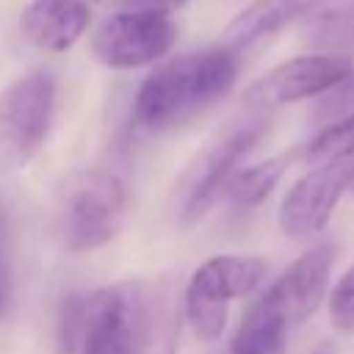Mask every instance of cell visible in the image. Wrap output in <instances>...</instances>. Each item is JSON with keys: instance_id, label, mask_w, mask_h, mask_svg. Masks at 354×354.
Returning <instances> with one entry per match:
<instances>
[{"instance_id": "3957f363", "label": "cell", "mask_w": 354, "mask_h": 354, "mask_svg": "<svg viewBox=\"0 0 354 354\" xmlns=\"http://www.w3.org/2000/svg\"><path fill=\"white\" fill-rule=\"evenodd\" d=\"M127 191L108 169L77 174L58 207V235L66 252H91L111 243L124 221Z\"/></svg>"}, {"instance_id": "5b68a950", "label": "cell", "mask_w": 354, "mask_h": 354, "mask_svg": "<svg viewBox=\"0 0 354 354\" xmlns=\"http://www.w3.org/2000/svg\"><path fill=\"white\" fill-rule=\"evenodd\" d=\"M55 111V77L28 72L0 91V174L25 169L41 149Z\"/></svg>"}, {"instance_id": "ac0fdd59", "label": "cell", "mask_w": 354, "mask_h": 354, "mask_svg": "<svg viewBox=\"0 0 354 354\" xmlns=\"http://www.w3.org/2000/svg\"><path fill=\"white\" fill-rule=\"evenodd\" d=\"M83 299L86 296H66L58 321V351L75 354L83 346Z\"/></svg>"}, {"instance_id": "44dd1931", "label": "cell", "mask_w": 354, "mask_h": 354, "mask_svg": "<svg viewBox=\"0 0 354 354\" xmlns=\"http://www.w3.org/2000/svg\"><path fill=\"white\" fill-rule=\"evenodd\" d=\"M80 354H100V351H94V348H86V346H83V348H80Z\"/></svg>"}, {"instance_id": "8fae6325", "label": "cell", "mask_w": 354, "mask_h": 354, "mask_svg": "<svg viewBox=\"0 0 354 354\" xmlns=\"http://www.w3.org/2000/svg\"><path fill=\"white\" fill-rule=\"evenodd\" d=\"M88 22L86 0H30L19 17V30L33 47L64 53L86 33Z\"/></svg>"}, {"instance_id": "8992f818", "label": "cell", "mask_w": 354, "mask_h": 354, "mask_svg": "<svg viewBox=\"0 0 354 354\" xmlns=\"http://www.w3.org/2000/svg\"><path fill=\"white\" fill-rule=\"evenodd\" d=\"M149 340V296L141 282L105 285L83 299V346L100 354H141ZM80 346V348H83Z\"/></svg>"}, {"instance_id": "d6986e66", "label": "cell", "mask_w": 354, "mask_h": 354, "mask_svg": "<svg viewBox=\"0 0 354 354\" xmlns=\"http://www.w3.org/2000/svg\"><path fill=\"white\" fill-rule=\"evenodd\" d=\"M94 3L108 6V8H119V11H144L141 0H94Z\"/></svg>"}, {"instance_id": "2e32d148", "label": "cell", "mask_w": 354, "mask_h": 354, "mask_svg": "<svg viewBox=\"0 0 354 354\" xmlns=\"http://www.w3.org/2000/svg\"><path fill=\"white\" fill-rule=\"evenodd\" d=\"M326 310H329V321L337 332L354 335V263L335 282V288L326 299Z\"/></svg>"}, {"instance_id": "6da1fadb", "label": "cell", "mask_w": 354, "mask_h": 354, "mask_svg": "<svg viewBox=\"0 0 354 354\" xmlns=\"http://www.w3.org/2000/svg\"><path fill=\"white\" fill-rule=\"evenodd\" d=\"M238 77V53L205 47L163 61L144 77L133 97V122L147 133H160L202 113L221 100Z\"/></svg>"}, {"instance_id": "ffe728a7", "label": "cell", "mask_w": 354, "mask_h": 354, "mask_svg": "<svg viewBox=\"0 0 354 354\" xmlns=\"http://www.w3.org/2000/svg\"><path fill=\"white\" fill-rule=\"evenodd\" d=\"M310 354H337V346L332 340H321V343H315V348Z\"/></svg>"}, {"instance_id": "7a4b0ae2", "label": "cell", "mask_w": 354, "mask_h": 354, "mask_svg": "<svg viewBox=\"0 0 354 354\" xmlns=\"http://www.w3.org/2000/svg\"><path fill=\"white\" fill-rule=\"evenodd\" d=\"M268 119L263 113H254L249 119H241L230 124L224 133H218L183 171L177 188H174V210L177 221L183 227H194L205 218L210 205L224 194L227 180L235 174L243 155L260 141L266 133Z\"/></svg>"}, {"instance_id": "9a60e30c", "label": "cell", "mask_w": 354, "mask_h": 354, "mask_svg": "<svg viewBox=\"0 0 354 354\" xmlns=\"http://www.w3.org/2000/svg\"><path fill=\"white\" fill-rule=\"evenodd\" d=\"M307 163L324 166V163H346L354 160V113L335 119L329 127H324L304 152Z\"/></svg>"}, {"instance_id": "4fadbf2b", "label": "cell", "mask_w": 354, "mask_h": 354, "mask_svg": "<svg viewBox=\"0 0 354 354\" xmlns=\"http://www.w3.org/2000/svg\"><path fill=\"white\" fill-rule=\"evenodd\" d=\"M288 332L290 324L263 290L241 315L230 337V354H285Z\"/></svg>"}, {"instance_id": "52a82bcc", "label": "cell", "mask_w": 354, "mask_h": 354, "mask_svg": "<svg viewBox=\"0 0 354 354\" xmlns=\"http://www.w3.org/2000/svg\"><path fill=\"white\" fill-rule=\"evenodd\" d=\"M177 41V25L160 11H116L91 36V55L108 69H138L160 61Z\"/></svg>"}, {"instance_id": "7402d4cb", "label": "cell", "mask_w": 354, "mask_h": 354, "mask_svg": "<svg viewBox=\"0 0 354 354\" xmlns=\"http://www.w3.org/2000/svg\"><path fill=\"white\" fill-rule=\"evenodd\" d=\"M348 191H351V194H354V177H351V185H348Z\"/></svg>"}, {"instance_id": "30bf717a", "label": "cell", "mask_w": 354, "mask_h": 354, "mask_svg": "<svg viewBox=\"0 0 354 354\" xmlns=\"http://www.w3.org/2000/svg\"><path fill=\"white\" fill-rule=\"evenodd\" d=\"M335 249L329 243H315L304 254H299L268 288V299L277 304V310L285 315V321L293 326L304 324L324 301L329 288Z\"/></svg>"}, {"instance_id": "ba28073f", "label": "cell", "mask_w": 354, "mask_h": 354, "mask_svg": "<svg viewBox=\"0 0 354 354\" xmlns=\"http://www.w3.org/2000/svg\"><path fill=\"white\" fill-rule=\"evenodd\" d=\"M354 75V61L340 53H310L282 61L268 69L246 88V100L252 108H279L299 100L321 97L346 77Z\"/></svg>"}, {"instance_id": "9c48e42d", "label": "cell", "mask_w": 354, "mask_h": 354, "mask_svg": "<svg viewBox=\"0 0 354 354\" xmlns=\"http://www.w3.org/2000/svg\"><path fill=\"white\" fill-rule=\"evenodd\" d=\"M351 177H354V160L313 166L282 196L277 213L279 230L293 241H304L324 232L340 196L348 191Z\"/></svg>"}, {"instance_id": "7c38bea8", "label": "cell", "mask_w": 354, "mask_h": 354, "mask_svg": "<svg viewBox=\"0 0 354 354\" xmlns=\"http://www.w3.org/2000/svg\"><path fill=\"white\" fill-rule=\"evenodd\" d=\"M315 3L318 0H252L246 8H241L230 19V25L224 28L221 44L232 53H241L254 41L282 30L288 22L310 11Z\"/></svg>"}, {"instance_id": "277c9868", "label": "cell", "mask_w": 354, "mask_h": 354, "mask_svg": "<svg viewBox=\"0 0 354 354\" xmlns=\"http://www.w3.org/2000/svg\"><path fill=\"white\" fill-rule=\"evenodd\" d=\"M268 274V263L254 254L207 257L185 285V321L191 332L210 343L227 326V307L238 296H249Z\"/></svg>"}, {"instance_id": "e0dca14e", "label": "cell", "mask_w": 354, "mask_h": 354, "mask_svg": "<svg viewBox=\"0 0 354 354\" xmlns=\"http://www.w3.org/2000/svg\"><path fill=\"white\" fill-rule=\"evenodd\" d=\"M14 293V227L6 202L0 199V318H6Z\"/></svg>"}, {"instance_id": "5bb4252c", "label": "cell", "mask_w": 354, "mask_h": 354, "mask_svg": "<svg viewBox=\"0 0 354 354\" xmlns=\"http://www.w3.org/2000/svg\"><path fill=\"white\" fill-rule=\"evenodd\" d=\"M288 163H290L288 155H277V158L260 160L254 166L235 169V174L224 185L227 199L232 205H238V207H254V205H260L266 196H271V191L277 188V183L288 171Z\"/></svg>"}]
</instances>
